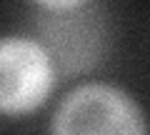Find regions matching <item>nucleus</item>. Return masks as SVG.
Listing matches in <instances>:
<instances>
[{"label":"nucleus","mask_w":150,"mask_h":135,"mask_svg":"<svg viewBox=\"0 0 150 135\" xmlns=\"http://www.w3.org/2000/svg\"><path fill=\"white\" fill-rule=\"evenodd\" d=\"M55 63L38 40L0 38V115H25L48 100Z\"/></svg>","instance_id":"2"},{"label":"nucleus","mask_w":150,"mask_h":135,"mask_svg":"<svg viewBox=\"0 0 150 135\" xmlns=\"http://www.w3.org/2000/svg\"><path fill=\"white\" fill-rule=\"evenodd\" d=\"M50 135H148V125L125 90L90 83L75 88L58 105Z\"/></svg>","instance_id":"1"},{"label":"nucleus","mask_w":150,"mask_h":135,"mask_svg":"<svg viewBox=\"0 0 150 135\" xmlns=\"http://www.w3.org/2000/svg\"><path fill=\"white\" fill-rule=\"evenodd\" d=\"M43 10H75V8H83L88 0H33Z\"/></svg>","instance_id":"4"},{"label":"nucleus","mask_w":150,"mask_h":135,"mask_svg":"<svg viewBox=\"0 0 150 135\" xmlns=\"http://www.w3.org/2000/svg\"><path fill=\"white\" fill-rule=\"evenodd\" d=\"M40 40L55 70L83 73L100 60L105 45V25L98 13L85 5L75 10H45L38 20Z\"/></svg>","instance_id":"3"}]
</instances>
